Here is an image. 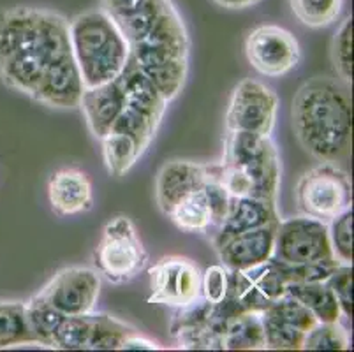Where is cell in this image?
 <instances>
[{
  "label": "cell",
  "mask_w": 354,
  "mask_h": 352,
  "mask_svg": "<svg viewBox=\"0 0 354 352\" xmlns=\"http://www.w3.org/2000/svg\"><path fill=\"white\" fill-rule=\"evenodd\" d=\"M0 80L51 109H74L85 92L69 19L43 8L0 9Z\"/></svg>",
  "instance_id": "cell-1"
},
{
  "label": "cell",
  "mask_w": 354,
  "mask_h": 352,
  "mask_svg": "<svg viewBox=\"0 0 354 352\" xmlns=\"http://www.w3.org/2000/svg\"><path fill=\"white\" fill-rule=\"evenodd\" d=\"M125 37L138 67L173 101L189 73L187 28L173 0H101Z\"/></svg>",
  "instance_id": "cell-2"
},
{
  "label": "cell",
  "mask_w": 354,
  "mask_h": 352,
  "mask_svg": "<svg viewBox=\"0 0 354 352\" xmlns=\"http://www.w3.org/2000/svg\"><path fill=\"white\" fill-rule=\"evenodd\" d=\"M296 140L319 163L349 160L353 148V104L347 85L317 76L298 89L291 106Z\"/></svg>",
  "instance_id": "cell-3"
},
{
  "label": "cell",
  "mask_w": 354,
  "mask_h": 352,
  "mask_svg": "<svg viewBox=\"0 0 354 352\" xmlns=\"http://www.w3.org/2000/svg\"><path fill=\"white\" fill-rule=\"evenodd\" d=\"M125 101L109 131L101 140L102 160L109 174L124 176L136 166L156 140L167 101L138 67L133 55L122 71Z\"/></svg>",
  "instance_id": "cell-4"
},
{
  "label": "cell",
  "mask_w": 354,
  "mask_h": 352,
  "mask_svg": "<svg viewBox=\"0 0 354 352\" xmlns=\"http://www.w3.org/2000/svg\"><path fill=\"white\" fill-rule=\"evenodd\" d=\"M221 180L231 198H256L277 203L282 164L270 136L226 132Z\"/></svg>",
  "instance_id": "cell-5"
},
{
  "label": "cell",
  "mask_w": 354,
  "mask_h": 352,
  "mask_svg": "<svg viewBox=\"0 0 354 352\" xmlns=\"http://www.w3.org/2000/svg\"><path fill=\"white\" fill-rule=\"evenodd\" d=\"M69 41L85 89L115 80L131 55L120 28L102 8L74 16L69 21Z\"/></svg>",
  "instance_id": "cell-6"
},
{
  "label": "cell",
  "mask_w": 354,
  "mask_h": 352,
  "mask_svg": "<svg viewBox=\"0 0 354 352\" xmlns=\"http://www.w3.org/2000/svg\"><path fill=\"white\" fill-rule=\"evenodd\" d=\"M295 198L301 215L330 224L337 215L353 208L349 174L339 164H317L301 174Z\"/></svg>",
  "instance_id": "cell-7"
},
{
  "label": "cell",
  "mask_w": 354,
  "mask_h": 352,
  "mask_svg": "<svg viewBox=\"0 0 354 352\" xmlns=\"http://www.w3.org/2000/svg\"><path fill=\"white\" fill-rule=\"evenodd\" d=\"M148 254L136 225L125 215L111 219L102 229L94 250V264L99 275L111 284H127L145 270Z\"/></svg>",
  "instance_id": "cell-8"
},
{
  "label": "cell",
  "mask_w": 354,
  "mask_h": 352,
  "mask_svg": "<svg viewBox=\"0 0 354 352\" xmlns=\"http://www.w3.org/2000/svg\"><path fill=\"white\" fill-rule=\"evenodd\" d=\"M273 259L286 264L340 263L331 248L328 224L305 215L279 222Z\"/></svg>",
  "instance_id": "cell-9"
},
{
  "label": "cell",
  "mask_w": 354,
  "mask_h": 352,
  "mask_svg": "<svg viewBox=\"0 0 354 352\" xmlns=\"http://www.w3.org/2000/svg\"><path fill=\"white\" fill-rule=\"evenodd\" d=\"M279 97L265 83L247 77L234 86L226 111V132L272 136Z\"/></svg>",
  "instance_id": "cell-10"
},
{
  "label": "cell",
  "mask_w": 354,
  "mask_h": 352,
  "mask_svg": "<svg viewBox=\"0 0 354 352\" xmlns=\"http://www.w3.org/2000/svg\"><path fill=\"white\" fill-rule=\"evenodd\" d=\"M148 303L182 308L201 296V271L194 261L182 256H166L150 270Z\"/></svg>",
  "instance_id": "cell-11"
},
{
  "label": "cell",
  "mask_w": 354,
  "mask_h": 352,
  "mask_svg": "<svg viewBox=\"0 0 354 352\" xmlns=\"http://www.w3.org/2000/svg\"><path fill=\"white\" fill-rule=\"evenodd\" d=\"M245 55L257 73L279 77L298 66L300 44L291 32L279 25H261L247 35Z\"/></svg>",
  "instance_id": "cell-12"
},
{
  "label": "cell",
  "mask_w": 354,
  "mask_h": 352,
  "mask_svg": "<svg viewBox=\"0 0 354 352\" xmlns=\"http://www.w3.org/2000/svg\"><path fill=\"white\" fill-rule=\"evenodd\" d=\"M37 295L64 315L90 314L101 295V275L94 268H64Z\"/></svg>",
  "instance_id": "cell-13"
},
{
  "label": "cell",
  "mask_w": 354,
  "mask_h": 352,
  "mask_svg": "<svg viewBox=\"0 0 354 352\" xmlns=\"http://www.w3.org/2000/svg\"><path fill=\"white\" fill-rule=\"evenodd\" d=\"M266 349L300 351L304 337L315 324V317L292 296L284 295L261 312Z\"/></svg>",
  "instance_id": "cell-14"
},
{
  "label": "cell",
  "mask_w": 354,
  "mask_h": 352,
  "mask_svg": "<svg viewBox=\"0 0 354 352\" xmlns=\"http://www.w3.org/2000/svg\"><path fill=\"white\" fill-rule=\"evenodd\" d=\"M279 222H272V224H266L263 228L250 229V231L231 237L230 240L215 248L218 259L227 270L238 271L249 270V268L266 263L273 257L275 232Z\"/></svg>",
  "instance_id": "cell-15"
},
{
  "label": "cell",
  "mask_w": 354,
  "mask_h": 352,
  "mask_svg": "<svg viewBox=\"0 0 354 352\" xmlns=\"http://www.w3.org/2000/svg\"><path fill=\"white\" fill-rule=\"evenodd\" d=\"M208 176V164L194 160H167L157 173L156 201L164 215L182 198L203 189Z\"/></svg>",
  "instance_id": "cell-16"
},
{
  "label": "cell",
  "mask_w": 354,
  "mask_h": 352,
  "mask_svg": "<svg viewBox=\"0 0 354 352\" xmlns=\"http://www.w3.org/2000/svg\"><path fill=\"white\" fill-rule=\"evenodd\" d=\"M48 198L51 210L60 217L80 215L94 206L92 182L86 173L74 167L60 169L51 174L48 182Z\"/></svg>",
  "instance_id": "cell-17"
},
{
  "label": "cell",
  "mask_w": 354,
  "mask_h": 352,
  "mask_svg": "<svg viewBox=\"0 0 354 352\" xmlns=\"http://www.w3.org/2000/svg\"><path fill=\"white\" fill-rule=\"evenodd\" d=\"M124 101L125 86L122 73L115 80L104 83V85L94 86V89H85L80 108H82L83 115H85L90 132L99 141L109 131L113 120L120 113L122 106H124Z\"/></svg>",
  "instance_id": "cell-18"
},
{
  "label": "cell",
  "mask_w": 354,
  "mask_h": 352,
  "mask_svg": "<svg viewBox=\"0 0 354 352\" xmlns=\"http://www.w3.org/2000/svg\"><path fill=\"white\" fill-rule=\"evenodd\" d=\"M277 205L272 201H263L256 198H231L226 217L217 225L214 238V247L217 248L234 234L263 228L272 222H279Z\"/></svg>",
  "instance_id": "cell-19"
},
{
  "label": "cell",
  "mask_w": 354,
  "mask_h": 352,
  "mask_svg": "<svg viewBox=\"0 0 354 352\" xmlns=\"http://www.w3.org/2000/svg\"><path fill=\"white\" fill-rule=\"evenodd\" d=\"M286 295L298 299L317 322H339L342 317L339 302L326 282H289Z\"/></svg>",
  "instance_id": "cell-20"
},
{
  "label": "cell",
  "mask_w": 354,
  "mask_h": 352,
  "mask_svg": "<svg viewBox=\"0 0 354 352\" xmlns=\"http://www.w3.org/2000/svg\"><path fill=\"white\" fill-rule=\"evenodd\" d=\"M265 351V331L261 314L245 312L227 322L222 331V351Z\"/></svg>",
  "instance_id": "cell-21"
},
{
  "label": "cell",
  "mask_w": 354,
  "mask_h": 352,
  "mask_svg": "<svg viewBox=\"0 0 354 352\" xmlns=\"http://www.w3.org/2000/svg\"><path fill=\"white\" fill-rule=\"evenodd\" d=\"M166 217L171 219L173 224L185 232H207L214 225L210 205L203 189L180 199Z\"/></svg>",
  "instance_id": "cell-22"
},
{
  "label": "cell",
  "mask_w": 354,
  "mask_h": 352,
  "mask_svg": "<svg viewBox=\"0 0 354 352\" xmlns=\"http://www.w3.org/2000/svg\"><path fill=\"white\" fill-rule=\"evenodd\" d=\"M35 344L24 302H0V349ZM37 345V344H35Z\"/></svg>",
  "instance_id": "cell-23"
},
{
  "label": "cell",
  "mask_w": 354,
  "mask_h": 352,
  "mask_svg": "<svg viewBox=\"0 0 354 352\" xmlns=\"http://www.w3.org/2000/svg\"><path fill=\"white\" fill-rule=\"evenodd\" d=\"M25 310H27V321L35 344L53 349V337L66 315L60 314L59 310L53 308L39 295L32 296L25 303Z\"/></svg>",
  "instance_id": "cell-24"
},
{
  "label": "cell",
  "mask_w": 354,
  "mask_h": 352,
  "mask_svg": "<svg viewBox=\"0 0 354 352\" xmlns=\"http://www.w3.org/2000/svg\"><path fill=\"white\" fill-rule=\"evenodd\" d=\"M138 333L133 326L108 314H92V335L86 351H120L125 338Z\"/></svg>",
  "instance_id": "cell-25"
},
{
  "label": "cell",
  "mask_w": 354,
  "mask_h": 352,
  "mask_svg": "<svg viewBox=\"0 0 354 352\" xmlns=\"http://www.w3.org/2000/svg\"><path fill=\"white\" fill-rule=\"evenodd\" d=\"M296 19L310 28L328 27L339 18L344 0H289Z\"/></svg>",
  "instance_id": "cell-26"
},
{
  "label": "cell",
  "mask_w": 354,
  "mask_h": 352,
  "mask_svg": "<svg viewBox=\"0 0 354 352\" xmlns=\"http://www.w3.org/2000/svg\"><path fill=\"white\" fill-rule=\"evenodd\" d=\"M92 314L66 315L53 337V349L60 351H86L92 335Z\"/></svg>",
  "instance_id": "cell-27"
},
{
  "label": "cell",
  "mask_w": 354,
  "mask_h": 352,
  "mask_svg": "<svg viewBox=\"0 0 354 352\" xmlns=\"http://www.w3.org/2000/svg\"><path fill=\"white\" fill-rule=\"evenodd\" d=\"M304 351H349L346 328L339 322H315L304 337Z\"/></svg>",
  "instance_id": "cell-28"
},
{
  "label": "cell",
  "mask_w": 354,
  "mask_h": 352,
  "mask_svg": "<svg viewBox=\"0 0 354 352\" xmlns=\"http://www.w3.org/2000/svg\"><path fill=\"white\" fill-rule=\"evenodd\" d=\"M331 58L339 80L349 86L353 83V18L351 16H346L335 32Z\"/></svg>",
  "instance_id": "cell-29"
},
{
  "label": "cell",
  "mask_w": 354,
  "mask_h": 352,
  "mask_svg": "<svg viewBox=\"0 0 354 352\" xmlns=\"http://www.w3.org/2000/svg\"><path fill=\"white\" fill-rule=\"evenodd\" d=\"M331 248L340 264H353V208L337 215L328 224Z\"/></svg>",
  "instance_id": "cell-30"
},
{
  "label": "cell",
  "mask_w": 354,
  "mask_h": 352,
  "mask_svg": "<svg viewBox=\"0 0 354 352\" xmlns=\"http://www.w3.org/2000/svg\"><path fill=\"white\" fill-rule=\"evenodd\" d=\"M324 282L339 302L344 317H353V264H340Z\"/></svg>",
  "instance_id": "cell-31"
},
{
  "label": "cell",
  "mask_w": 354,
  "mask_h": 352,
  "mask_svg": "<svg viewBox=\"0 0 354 352\" xmlns=\"http://www.w3.org/2000/svg\"><path fill=\"white\" fill-rule=\"evenodd\" d=\"M230 289V270L224 264H214L201 273V296L208 303L222 302Z\"/></svg>",
  "instance_id": "cell-32"
},
{
  "label": "cell",
  "mask_w": 354,
  "mask_h": 352,
  "mask_svg": "<svg viewBox=\"0 0 354 352\" xmlns=\"http://www.w3.org/2000/svg\"><path fill=\"white\" fill-rule=\"evenodd\" d=\"M131 349H134V351H138V349H147V351H160V345L157 344V342L150 340V338H145L141 337L140 331L134 335H131V337L125 338V342L122 344L120 351H131Z\"/></svg>",
  "instance_id": "cell-33"
},
{
  "label": "cell",
  "mask_w": 354,
  "mask_h": 352,
  "mask_svg": "<svg viewBox=\"0 0 354 352\" xmlns=\"http://www.w3.org/2000/svg\"><path fill=\"white\" fill-rule=\"evenodd\" d=\"M214 2L224 9H245L259 4L261 0H214Z\"/></svg>",
  "instance_id": "cell-34"
}]
</instances>
